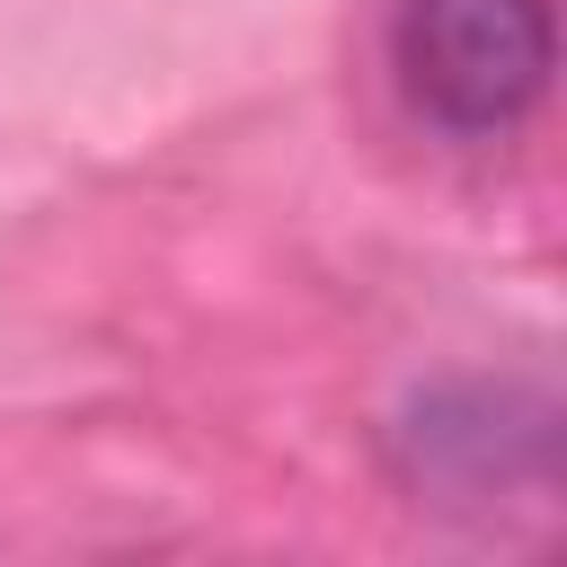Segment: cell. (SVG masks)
<instances>
[{
  "label": "cell",
  "mask_w": 567,
  "mask_h": 567,
  "mask_svg": "<svg viewBox=\"0 0 567 567\" xmlns=\"http://www.w3.org/2000/svg\"><path fill=\"white\" fill-rule=\"evenodd\" d=\"M558 62L549 0H399L390 18V71L408 106L443 133H514Z\"/></svg>",
  "instance_id": "1"
}]
</instances>
